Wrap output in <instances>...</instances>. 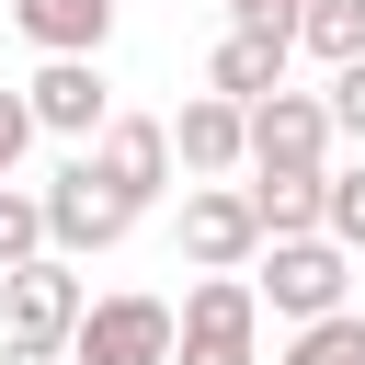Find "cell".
Wrapping results in <instances>:
<instances>
[{"label":"cell","instance_id":"cell-6","mask_svg":"<svg viewBox=\"0 0 365 365\" xmlns=\"http://www.w3.org/2000/svg\"><path fill=\"white\" fill-rule=\"evenodd\" d=\"M23 114H34V137H103L114 125V91H103V57H46L34 80H23Z\"/></svg>","mask_w":365,"mask_h":365},{"label":"cell","instance_id":"cell-15","mask_svg":"<svg viewBox=\"0 0 365 365\" xmlns=\"http://www.w3.org/2000/svg\"><path fill=\"white\" fill-rule=\"evenodd\" d=\"M319 240H331V251H342V262H354V251H365V160H342V171H331V182H319Z\"/></svg>","mask_w":365,"mask_h":365},{"label":"cell","instance_id":"cell-2","mask_svg":"<svg viewBox=\"0 0 365 365\" xmlns=\"http://www.w3.org/2000/svg\"><path fill=\"white\" fill-rule=\"evenodd\" d=\"M262 354V297L251 274H205L182 308H171V365H251Z\"/></svg>","mask_w":365,"mask_h":365},{"label":"cell","instance_id":"cell-3","mask_svg":"<svg viewBox=\"0 0 365 365\" xmlns=\"http://www.w3.org/2000/svg\"><path fill=\"white\" fill-rule=\"evenodd\" d=\"M342 285H354V262L331 251V240H262V274H251V297L274 308V319H342Z\"/></svg>","mask_w":365,"mask_h":365},{"label":"cell","instance_id":"cell-5","mask_svg":"<svg viewBox=\"0 0 365 365\" xmlns=\"http://www.w3.org/2000/svg\"><path fill=\"white\" fill-rule=\"evenodd\" d=\"M251 171H274V182H331V114H319V91L251 103Z\"/></svg>","mask_w":365,"mask_h":365},{"label":"cell","instance_id":"cell-18","mask_svg":"<svg viewBox=\"0 0 365 365\" xmlns=\"http://www.w3.org/2000/svg\"><path fill=\"white\" fill-rule=\"evenodd\" d=\"M319 114H331V137H354V148H365V57H354V68H331Z\"/></svg>","mask_w":365,"mask_h":365},{"label":"cell","instance_id":"cell-4","mask_svg":"<svg viewBox=\"0 0 365 365\" xmlns=\"http://www.w3.org/2000/svg\"><path fill=\"white\" fill-rule=\"evenodd\" d=\"M137 228V205H114V182L91 171V148L68 160V171H46V251L57 262H80V251H114Z\"/></svg>","mask_w":365,"mask_h":365},{"label":"cell","instance_id":"cell-1","mask_svg":"<svg viewBox=\"0 0 365 365\" xmlns=\"http://www.w3.org/2000/svg\"><path fill=\"white\" fill-rule=\"evenodd\" d=\"M80 274L46 251V262H23V274H0V342H11V365H46V354H68V331H80Z\"/></svg>","mask_w":365,"mask_h":365},{"label":"cell","instance_id":"cell-10","mask_svg":"<svg viewBox=\"0 0 365 365\" xmlns=\"http://www.w3.org/2000/svg\"><path fill=\"white\" fill-rule=\"evenodd\" d=\"M171 160H182L194 182H228V171L251 160V114H240V103H217V91H194V103L171 114Z\"/></svg>","mask_w":365,"mask_h":365},{"label":"cell","instance_id":"cell-19","mask_svg":"<svg viewBox=\"0 0 365 365\" xmlns=\"http://www.w3.org/2000/svg\"><path fill=\"white\" fill-rule=\"evenodd\" d=\"M297 11L308 0H228V34H285L297 46Z\"/></svg>","mask_w":365,"mask_h":365},{"label":"cell","instance_id":"cell-14","mask_svg":"<svg viewBox=\"0 0 365 365\" xmlns=\"http://www.w3.org/2000/svg\"><path fill=\"white\" fill-rule=\"evenodd\" d=\"M297 46L331 57V68H354V57H365V0H308V11H297Z\"/></svg>","mask_w":365,"mask_h":365},{"label":"cell","instance_id":"cell-7","mask_svg":"<svg viewBox=\"0 0 365 365\" xmlns=\"http://www.w3.org/2000/svg\"><path fill=\"white\" fill-rule=\"evenodd\" d=\"M80 365H171V308L160 297H91L68 331Z\"/></svg>","mask_w":365,"mask_h":365},{"label":"cell","instance_id":"cell-11","mask_svg":"<svg viewBox=\"0 0 365 365\" xmlns=\"http://www.w3.org/2000/svg\"><path fill=\"white\" fill-rule=\"evenodd\" d=\"M285 57H297L285 34H217V57H205V91L251 114V103H274V91H285Z\"/></svg>","mask_w":365,"mask_h":365},{"label":"cell","instance_id":"cell-9","mask_svg":"<svg viewBox=\"0 0 365 365\" xmlns=\"http://www.w3.org/2000/svg\"><path fill=\"white\" fill-rule=\"evenodd\" d=\"M182 251H194V274H240V262H262V217H251V194L194 182V194H182Z\"/></svg>","mask_w":365,"mask_h":365},{"label":"cell","instance_id":"cell-20","mask_svg":"<svg viewBox=\"0 0 365 365\" xmlns=\"http://www.w3.org/2000/svg\"><path fill=\"white\" fill-rule=\"evenodd\" d=\"M23 148H34V114H23V91H0V182H11Z\"/></svg>","mask_w":365,"mask_h":365},{"label":"cell","instance_id":"cell-13","mask_svg":"<svg viewBox=\"0 0 365 365\" xmlns=\"http://www.w3.org/2000/svg\"><path fill=\"white\" fill-rule=\"evenodd\" d=\"M240 194H251L262 240H319V182H274V171H251Z\"/></svg>","mask_w":365,"mask_h":365},{"label":"cell","instance_id":"cell-8","mask_svg":"<svg viewBox=\"0 0 365 365\" xmlns=\"http://www.w3.org/2000/svg\"><path fill=\"white\" fill-rule=\"evenodd\" d=\"M91 171L114 182V205L148 217V205L171 194V125H160V114H114V125L91 137Z\"/></svg>","mask_w":365,"mask_h":365},{"label":"cell","instance_id":"cell-12","mask_svg":"<svg viewBox=\"0 0 365 365\" xmlns=\"http://www.w3.org/2000/svg\"><path fill=\"white\" fill-rule=\"evenodd\" d=\"M11 23H23L46 57H103V34H114V0H11Z\"/></svg>","mask_w":365,"mask_h":365},{"label":"cell","instance_id":"cell-16","mask_svg":"<svg viewBox=\"0 0 365 365\" xmlns=\"http://www.w3.org/2000/svg\"><path fill=\"white\" fill-rule=\"evenodd\" d=\"M23 262H46V194L0 182V274H23Z\"/></svg>","mask_w":365,"mask_h":365},{"label":"cell","instance_id":"cell-17","mask_svg":"<svg viewBox=\"0 0 365 365\" xmlns=\"http://www.w3.org/2000/svg\"><path fill=\"white\" fill-rule=\"evenodd\" d=\"M274 365H365V319H354V308H342V319H308Z\"/></svg>","mask_w":365,"mask_h":365}]
</instances>
